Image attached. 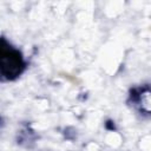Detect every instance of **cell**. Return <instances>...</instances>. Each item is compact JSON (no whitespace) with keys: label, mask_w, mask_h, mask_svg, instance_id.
<instances>
[{"label":"cell","mask_w":151,"mask_h":151,"mask_svg":"<svg viewBox=\"0 0 151 151\" xmlns=\"http://www.w3.org/2000/svg\"><path fill=\"white\" fill-rule=\"evenodd\" d=\"M24 60L18 50L12 47L2 39L1 57H0V73L4 79L11 80L18 77L24 70Z\"/></svg>","instance_id":"cell-1"}]
</instances>
